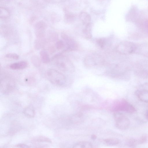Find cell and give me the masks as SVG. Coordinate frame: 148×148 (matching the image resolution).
I'll return each instance as SVG.
<instances>
[{"label": "cell", "instance_id": "24", "mask_svg": "<svg viewBox=\"0 0 148 148\" xmlns=\"http://www.w3.org/2000/svg\"><path fill=\"white\" fill-rule=\"evenodd\" d=\"M65 47V44L63 40H60L57 41L56 43V47L58 50H61L64 48Z\"/></svg>", "mask_w": 148, "mask_h": 148}, {"label": "cell", "instance_id": "6", "mask_svg": "<svg viewBox=\"0 0 148 148\" xmlns=\"http://www.w3.org/2000/svg\"><path fill=\"white\" fill-rule=\"evenodd\" d=\"M117 110L126 111L129 113H133L136 111L134 107L131 104L124 100L120 103L116 108Z\"/></svg>", "mask_w": 148, "mask_h": 148}, {"label": "cell", "instance_id": "13", "mask_svg": "<svg viewBox=\"0 0 148 148\" xmlns=\"http://www.w3.org/2000/svg\"><path fill=\"white\" fill-rule=\"evenodd\" d=\"M80 18L83 23L86 25L90 23V16L87 13L82 12L80 15Z\"/></svg>", "mask_w": 148, "mask_h": 148}, {"label": "cell", "instance_id": "15", "mask_svg": "<svg viewBox=\"0 0 148 148\" xmlns=\"http://www.w3.org/2000/svg\"><path fill=\"white\" fill-rule=\"evenodd\" d=\"M92 145L90 142L86 141H82L78 143L75 144L73 147L75 148H92Z\"/></svg>", "mask_w": 148, "mask_h": 148}, {"label": "cell", "instance_id": "16", "mask_svg": "<svg viewBox=\"0 0 148 148\" xmlns=\"http://www.w3.org/2000/svg\"><path fill=\"white\" fill-rule=\"evenodd\" d=\"M45 43L44 38H37L34 42V47L37 50H39L43 47Z\"/></svg>", "mask_w": 148, "mask_h": 148}, {"label": "cell", "instance_id": "9", "mask_svg": "<svg viewBox=\"0 0 148 148\" xmlns=\"http://www.w3.org/2000/svg\"><path fill=\"white\" fill-rule=\"evenodd\" d=\"M27 66V63L25 61L16 62L11 64L10 68L13 70H19L26 68Z\"/></svg>", "mask_w": 148, "mask_h": 148}, {"label": "cell", "instance_id": "19", "mask_svg": "<svg viewBox=\"0 0 148 148\" xmlns=\"http://www.w3.org/2000/svg\"><path fill=\"white\" fill-rule=\"evenodd\" d=\"M34 141L39 142H46L49 143H51V140L49 138L45 136H38L33 138Z\"/></svg>", "mask_w": 148, "mask_h": 148}, {"label": "cell", "instance_id": "28", "mask_svg": "<svg viewBox=\"0 0 148 148\" xmlns=\"http://www.w3.org/2000/svg\"><path fill=\"white\" fill-rule=\"evenodd\" d=\"M97 138V136L95 134H92L91 136V138L93 140H95Z\"/></svg>", "mask_w": 148, "mask_h": 148}, {"label": "cell", "instance_id": "12", "mask_svg": "<svg viewBox=\"0 0 148 148\" xmlns=\"http://www.w3.org/2000/svg\"><path fill=\"white\" fill-rule=\"evenodd\" d=\"M23 112L25 115L28 117H33L35 115V111L33 107L32 106L26 107Z\"/></svg>", "mask_w": 148, "mask_h": 148}, {"label": "cell", "instance_id": "18", "mask_svg": "<svg viewBox=\"0 0 148 148\" xmlns=\"http://www.w3.org/2000/svg\"><path fill=\"white\" fill-rule=\"evenodd\" d=\"M31 60L32 63L35 67H38L40 65L41 60L37 55L33 56L31 58Z\"/></svg>", "mask_w": 148, "mask_h": 148}, {"label": "cell", "instance_id": "2", "mask_svg": "<svg viewBox=\"0 0 148 148\" xmlns=\"http://www.w3.org/2000/svg\"><path fill=\"white\" fill-rule=\"evenodd\" d=\"M45 76L49 81L55 85L62 86L66 82V77L64 75L54 69L48 70L46 73Z\"/></svg>", "mask_w": 148, "mask_h": 148}, {"label": "cell", "instance_id": "21", "mask_svg": "<svg viewBox=\"0 0 148 148\" xmlns=\"http://www.w3.org/2000/svg\"><path fill=\"white\" fill-rule=\"evenodd\" d=\"M147 135L146 134H144L138 139H136L137 145L144 143L147 141Z\"/></svg>", "mask_w": 148, "mask_h": 148}, {"label": "cell", "instance_id": "5", "mask_svg": "<svg viewBox=\"0 0 148 148\" xmlns=\"http://www.w3.org/2000/svg\"><path fill=\"white\" fill-rule=\"evenodd\" d=\"M61 36L66 47V50L74 51L77 50V44L73 38L64 33H62Z\"/></svg>", "mask_w": 148, "mask_h": 148}, {"label": "cell", "instance_id": "8", "mask_svg": "<svg viewBox=\"0 0 148 148\" xmlns=\"http://www.w3.org/2000/svg\"><path fill=\"white\" fill-rule=\"evenodd\" d=\"M97 58L94 56H86L84 60V64L87 67H92L95 65L97 63L96 61Z\"/></svg>", "mask_w": 148, "mask_h": 148}, {"label": "cell", "instance_id": "17", "mask_svg": "<svg viewBox=\"0 0 148 148\" xmlns=\"http://www.w3.org/2000/svg\"><path fill=\"white\" fill-rule=\"evenodd\" d=\"M91 26L90 23L86 25L85 29L83 31V33L86 38L90 39L92 38V35L91 33Z\"/></svg>", "mask_w": 148, "mask_h": 148}, {"label": "cell", "instance_id": "3", "mask_svg": "<svg viewBox=\"0 0 148 148\" xmlns=\"http://www.w3.org/2000/svg\"><path fill=\"white\" fill-rule=\"evenodd\" d=\"M136 48V46L134 43L124 41L118 45L116 50L118 52L122 54H129L135 52Z\"/></svg>", "mask_w": 148, "mask_h": 148}, {"label": "cell", "instance_id": "14", "mask_svg": "<svg viewBox=\"0 0 148 148\" xmlns=\"http://www.w3.org/2000/svg\"><path fill=\"white\" fill-rule=\"evenodd\" d=\"M103 142L106 145L112 146L118 145L119 143V140L116 138H111L105 139L103 140Z\"/></svg>", "mask_w": 148, "mask_h": 148}, {"label": "cell", "instance_id": "4", "mask_svg": "<svg viewBox=\"0 0 148 148\" xmlns=\"http://www.w3.org/2000/svg\"><path fill=\"white\" fill-rule=\"evenodd\" d=\"M116 127L119 129L125 130L127 129L130 124L129 119L122 113L117 112L113 115Z\"/></svg>", "mask_w": 148, "mask_h": 148}, {"label": "cell", "instance_id": "26", "mask_svg": "<svg viewBox=\"0 0 148 148\" xmlns=\"http://www.w3.org/2000/svg\"><path fill=\"white\" fill-rule=\"evenodd\" d=\"M49 38L52 41H54L57 40L58 35L55 32H51L49 33Z\"/></svg>", "mask_w": 148, "mask_h": 148}, {"label": "cell", "instance_id": "22", "mask_svg": "<svg viewBox=\"0 0 148 148\" xmlns=\"http://www.w3.org/2000/svg\"><path fill=\"white\" fill-rule=\"evenodd\" d=\"M47 25L45 23L42 21H40L37 22L35 25V29L39 28L46 29Z\"/></svg>", "mask_w": 148, "mask_h": 148}, {"label": "cell", "instance_id": "1", "mask_svg": "<svg viewBox=\"0 0 148 148\" xmlns=\"http://www.w3.org/2000/svg\"><path fill=\"white\" fill-rule=\"evenodd\" d=\"M53 60L57 67L64 72H71L74 70L73 64L67 57L61 54L55 56Z\"/></svg>", "mask_w": 148, "mask_h": 148}, {"label": "cell", "instance_id": "7", "mask_svg": "<svg viewBox=\"0 0 148 148\" xmlns=\"http://www.w3.org/2000/svg\"><path fill=\"white\" fill-rule=\"evenodd\" d=\"M148 90L142 88L136 90L135 93L138 98L142 101L147 103L148 100Z\"/></svg>", "mask_w": 148, "mask_h": 148}, {"label": "cell", "instance_id": "31", "mask_svg": "<svg viewBox=\"0 0 148 148\" xmlns=\"http://www.w3.org/2000/svg\"><path fill=\"white\" fill-rule=\"evenodd\" d=\"M0 68H1V65L0 64Z\"/></svg>", "mask_w": 148, "mask_h": 148}, {"label": "cell", "instance_id": "23", "mask_svg": "<svg viewBox=\"0 0 148 148\" xmlns=\"http://www.w3.org/2000/svg\"><path fill=\"white\" fill-rule=\"evenodd\" d=\"M65 19L66 23H71L74 20V16L72 14H66Z\"/></svg>", "mask_w": 148, "mask_h": 148}, {"label": "cell", "instance_id": "25", "mask_svg": "<svg viewBox=\"0 0 148 148\" xmlns=\"http://www.w3.org/2000/svg\"><path fill=\"white\" fill-rule=\"evenodd\" d=\"M5 56L8 58L15 60H17L19 58V56L14 53H8Z\"/></svg>", "mask_w": 148, "mask_h": 148}, {"label": "cell", "instance_id": "30", "mask_svg": "<svg viewBox=\"0 0 148 148\" xmlns=\"http://www.w3.org/2000/svg\"><path fill=\"white\" fill-rule=\"evenodd\" d=\"M145 116L146 118H147V119L148 118V110H147L145 113Z\"/></svg>", "mask_w": 148, "mask_h": 148}, {"label": "cell", "instance_id": "27", "mask_svg": "<svg viewBox=\"0 0 148 148\" xmlns=\"http://www.w3.org/2000/svg\"><path fill=\"white\" fill-rule=\"evenodd\" d=\"M18 147H25V148H28L29 147L27 145H24V144H20V145H18L17 146Z\"/></svg>", "mask_w": 148, "mask_h": 148}, {"label": "cell", "instance_id": "29", "mask_svg": "<svg viewBox=\"0 0 148 148\" xmlns=\"http://www.w3.org/2000/svg\"><path fill=\"white\" fill-rule=\"evenodd\" d=\"M11 0H0V2H8Z\"/></svg>", "mask_w": 148, "mask_h": 148}, {"label": "cell", "instance_id": "11", "mask_svg": "<svg viewBox=\"0 0 148 148\" xmlns=\"http://www.w3.org/2000/svg\"><path fill=\"white\" fill-rule=\"evenodd\" d=\"M40 59L42 62L44 64H48L50 61L49 56L48 53L45 50L40 51Z\"/></svg>", "mask_w": 148, "mask_h": 148}, {"label": "cell", "instance_id": "20", "mask_svg": "<svg viewBox=\"0 0 148 148\" xmlns=\"http://www.w3.org/2000/svg\"><path fill=\"white\" fill-rule=\"evenodd\" d=\"M106 40L105 38H99L97 40V45L101 48H103L107 44Z\"/></svg>", "mask_w": 148, "mask_h": 148}, {"label": "cell", "instance_id": "10", "mask_svg": "<svg viewBox=\"0 0 148 148\" xmlns=\"http://www.w3.org/2000/svg\"><path fill=\"white\" fill-rule=\"evenodd\" d=\"M10 13L9 10L7 8L0 6V19H6L9 18Z\"/></svg>", "mask_w": 148, "mask_h": 148}]
</instances>
